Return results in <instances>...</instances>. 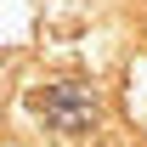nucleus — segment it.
Here are the masks:
<instances>
[{
    "label": "nucleus",
    "instance_id": "f257e3e1",
    "mask_svg": "<svg viewBox=\"0 0 147 147\" xmlns=\"http://www.w3.org/2000/svg\"><path fill=\"white\" fill-rule=\"evenodd\" d=\"M28 108L51 130H62V136H85V130L96 125V91L85 79H57V85H45V91L28 96Z\"/></svg>",
    "mask_w": 147,
    "mask_h": 147
}]
</instances>
